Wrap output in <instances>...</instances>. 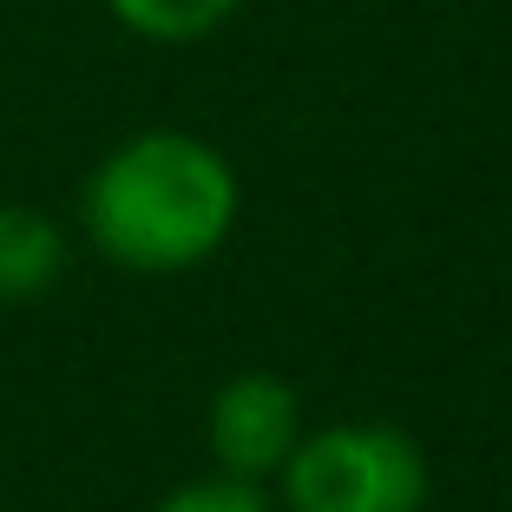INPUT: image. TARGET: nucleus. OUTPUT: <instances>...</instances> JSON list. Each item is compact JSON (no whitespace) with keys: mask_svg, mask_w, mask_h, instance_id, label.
Masks as SVG:
<instances>
[{"mask_svg":"<svg viewBox=\"0 0 512 512\" xmlns=\"http://www.w3.org/2000/svg\"><path fill=\"white\" fill-rule=\"evenodd\" d=\"M66 270V230L33 204H0V302H40Z\"/></svg>","mask_w":512,"mask_h":512,"instance_id":"20e7f679","label":"nucleus"},{"mask_svg":"<svg viewBox=\"0 0 512 512\" xmlns=\"http://www.w3.org/2000/svg\"><path fill=\"white\" fill-rule=\"evenodd\" d=\"M211 453L217 467L237 473V480H263L289 460V447L302 440V407H296V388L283 375H230L224 388L211 394Z\"/></svg>","mask_w":512,"mask_h":512,"instance_id":"7ed1b4c3","label":"nucleus"},{"mask_svg":"<svg viewBox=\"0 0 512 512\" xmlns=\"http://www.w3.org/2000/svg\"><path fill=\"white\" fill-rule=\"evenodd\" d=\"M289 512H421L427 460L401 427L355 421L296 440L283 467Z\"/></svg>","mask_w":512,"mask_h":512,"instance_id":"f03ea898","label":"nucleus"},{"mask_svg":"<svg viewBox=\"0 0 512 512\" xmlns=\"http://www.w3.org/2000/svg\"><path fill=\"white\" fill-rule=\"evenodd\" d=\"M151 512H270V499L256 493V480L217 473V480H191V486H178V493H165Z\"/></svg>","mask_w":512,"mask_h":512,"instance_id":"423d86ee","label":"nucleus"},{"mask_svg":"<svg viewBox=\"0 0 512 512\" xmlns=\"http://www.w3.org/2000/svg\"><path fill=\"white\" fill-rule=\"evenodd\" d=\"M92 250L132 276H178L224 250L237 224V171L191 132H132L92 165L79 191Z\"/></svg>","mask_w":512,"mask_h":512,"instance_id":"f257e3e1","label":"nucleus"},{"mask_svg":"<svg viewBox=\"0 0 512 512\" xmlns=\"http://www.w3.org/2000/svg\"><path fill=\"white\" fill-rule=\"evenodd\" d=\"M106 7H112L119 27L138 33V40L178 46V40H204L211 27H224L243 0H106Z\"/></svg>","mask_w":512,"mask_h":512,"instance_id":"39448f33","label":"nucleus"}]
</instances>
